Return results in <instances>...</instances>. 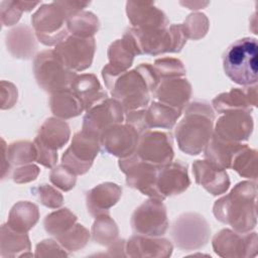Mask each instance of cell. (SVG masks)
Returning a JSON list of instances; mask_svg holds the SVG:
<instances>
[{"instance_id":"cell-1","label":"cell","mask_w":258,"mask_h":258,"mask_svg":"<svg viewBox=\"0 0 258 258\" xmlns=\"http://www.w3.org/2000/svg\"><path fill=\"white\" fill-rule=\"evenodd\" d=\"M256 197V181L238 182L228 195L215 202L213 214L218 221L231 226L236 232H250L257 224Z\"/></svg>"},{"instance_id":"cell-2","label":"cell","mask_w":258,"mask_h":258,"mask_svg":"<svg viewBox=\"0 0 258 258\" xmlns=\"http://www.w3.org/2000/svg\"><path fill=\"white\" fill-rule=\"evenodd\" d=\"M182 113L183 117L174 129L175 140L182 152L198 155L213 136L214 109L208 102L197 100L188 103Z\"/></svg>"},{"instance_id":"cell-3","label":"cell","mask_w":258,"mask_h":258,"mask_svg":"<svg viewBox=\"0 0 258 258\" xmlns=\"http://www.w3.org/2000/svg\"><path fill=\"white\" fill-rule=\"evenodd\" d=\"M160 80L151 63H140L134 70L126 71L118 76L109 89L113 99L118 101L124 112L145 109L150 95Z\"/></svg>"},{"instance_id":"cell-4","label":"cell","mask_w":258,"mask_h":258,"mask_svg":"<svg viewBox=\"0 0 258 258\" xmlns=\"http://www.w3.org/2000/svg\"><path fill=\"white\" fill-rule=\"evenodd\" d=\"M257 56L256 38L244 37L234 41L223 54V68L226 76L244 87L257 85Z\"/></svg>"},{"instance_id":"cell-5","label":"cell","mask_w":258,"mask_h":258,"mask_svg":"<svg viewBox=\"0 0 258 258\" xmlns=\"http://www.w3.org/2000/svg\"><path fill=\"white\" fill-rule=\"evenodd\" d=\"M132 38L138 55H159L166 52H179L186 43L187 37L181 24H171L166 28L125 30Z\"/></svg>"},{"instance_id":"cell-6","label":"cell","mask_w":258,"mask_h":258,"mask_svg":"<svg viewBox=\"0 0 258 258\" xmlns=\"http://www.w3.org/2000/svg\"><path fill=\"white\" fill-rule=\"evenodd\" d=\"M32 68L38 86L49 94L70 89L77 77L76 73L66 68L53 49L38 52Z\"/></svg>"},{"instance_id":"cell-7","label":"cell","mask_w":258,"mask_h":258,"mask_svg":"<svg viewBox=\"0 0 258 258\" xmlns=\"http://www.w3.org/2000/svg\"><path fill=\"white\" fill-rule=\"evenodd\" d=\"M68 14L56 1L45 3L32 14L31 24L39 42L55 46L69 36Z\"/></svg>"},{"instance_id":"cell-8","label":"cell","mask_w":258,"mask_h":258,"mask_svg":"<svg viewBox=\"0 0 258 258\" xmlns=\"http://www.w3.org/2000/svg\"><path fill=\"white\" fill-rule=\"evenodd\" d=\"M170 236L177 248L184 251L197 250L209 242L211 227L201 214L187 212L175 219L170 229Z\"/></svg>"},{"instance_id":"cell-9","label":"cell","mask_w":258,"mask_h":258,"mask_svg":"<svg viewBox=\"0 0 258 258\" xmlns=\"http://www.w3.org/2000/svg\"><path fill=\"white\" fill-rule=\"evenodd\" d=\"M131 228L134 233L149 236L161 237L168 229V219L166 207L162 200L149 198L138 206L130 220Z\"/></svg>"},{"instance_id":"cell-10","label":"cell","mask_w":258,"mask_h":258,"mask_svg":"<svg viewBox=\"0 0 258 258\" xmlns=\"http://www.w3.org/2000/svg\"><path fill=\"white\" fill-rule=\"evenodd\" d=\"M100 150V136L81 130L73 136L71 145L61 156V163L77 175H83L89 171Z\"/></svg>"},{"instance_id":"cell-11","label":"cell","mask_w":258,"mask_h":258,"mask_svg":"<svg viewBox=\"0 0 258 258\" xmlns=\"http://www.w3.org/2000/svg\"><path fill=\"white\" fill-rule=\"evenodd\" d=\"M119 167L126 176L128 186L149 198L164 200L156 188L157 171L160 166L142 160L135 153L119 159Z\"/></svg>"},{"instance_id":"cell-12","label":"cell","mask_w":258,"mask_h":258,"mask_svg":"<svg viewBox=\"0 0 258 258\" xmlns=\"http://www.w3.org/2000/svg\"><path fill=\"white\" fill-rule=\"evenodd\" d=\"M53 50L67 69L74 73L83 72L92 66L96 41L94 37L85 38L69 35L55 45Z\"/></svg>"},{"instance_id":"cell-13","label":"cell","mask_w":258,"mask_h":258,"mask_svg":"<svg viewBox=\"0 0 258 258\" xmlns=\"http://www.w3.org/2000/svg\"><path fill=\"white\" fill-rule=\"evenodd\" d=\"M212 246L215 253L221 257H255L258 250L257 233H239L223 229L214 236Z\"/></svg>"},{"instance_id":"cell-14","label":"cell","mask_w":258,"mask_h":258,"mask_svg":"<svg viewBox=\"0 0 258 258\" xmlns=\"http://www.w3.org/2000/svg\"><path fill=\"white\" fill-rule=\"evenodd\" d=\"M135 154L156 166L170 163L174 157L171 135L159 130H147L139 135Z\"/></svg>"},{"instance_id":"cell-15","label":"cell","mask_w":258,"mask_h":258,"mask_svg":"<svg viewBox=\"0 0 258 258\" xmlns=\"http://www.w3.org/2000/svg\"><path fill=\"white\" fill-rule=\"evenodd\" d=\"M138 139V132L130 125L115 124L102 132L101 150L118 158H125L135 153Z\"/></svg>"},{"instance_id":"cell-16","label":"cell","mask_w":258,"mask_h":258,"mask_svg":"<svg viewBox=\"0 0 258 258\" xmlns=\"http://www.w3.org/2000/svg\"><path fill=\"white\" fill-rule=\"evenodd\" d=\"M83 118L82 130L101 136L112 125L122 123L124 110L121 104L113 98H107L90 108Z\"/></svg>"},{"instance_id":"cell-17","label":"cell","mask_w":258,"mask_h":258,"mask_svg":"<svg viewBox=\"0 0 258 258\" xmlns=\"http://www.w3.org/2000/svg\"><path fill=\"white\" fill-rule=\"evenodd\" d=\"M253 128L254 122L250 112L232 111L217 120L213 136L228 142H242L249 139Z\"/></svg>"},{"instance_id":"cell-18","label":"cell","mask_w":258,"mask_h":258,"mask_svg":"<svg viewBox=\"0 0 258 258\" xmlns=\"http://www.w3.org/2000/svg\"><path fill=\"white\" fill-rule=\"evenodd\" d=\"M189 184L187 165L180 160L171 161L158 168L156 188L164 200L168 197L182 194Z\"/></svg>"},{"instance_id":"cell-19","label":"cell","mask_w":258,"mask_h":258,"mask_svg":"<svg viewBox=\"0 0 258 258\" xmlns=\"http://www.w3.org/2000/svg\"><path fill=\"white\" fill-rule=\"evenodd\" d=\"M126 14L133 28L158 29L169 26L166 14L153 2H126Z\"/></svg>"},{"instance_id":"cell-20","label":"cell","mask_w":258,"mask_h":258,"mask_svg":"<svg viewBox=\"0 0 258 258\" xmlns=\"http://www.w3.org/2000/svg\"><path fill=\"white\" fill-rule=\"evenodd\" d=\"M257 85L242 88H233L228 92L216 96L212 105L216 112L225 114L232 111L252 112L257 106Z\"/></svg>"},{"instance_id":"cell-21","label":"cell","mask_w":258,"mask_h":258,"mask_svg":"<svg viewBox=\"0 0 258 258\" xmlns=\"http://www.w3.org/2000/svg\"><path fill=\"white\" fill-rule=\"evenodd\" d=\"M192 173L198 184L213 196L225 194L231 184L226 169L221 168L207 159H198L192 163Z\"/></svg>"},{"instance_id":"cell-22","label":"cell","mask_w":258,"mask_h":258,"mask_svg":"<svg viewBox=\"0 0 258 258\" xmlns=\"http://www.w3.org/2000/svg\"><path fill=\"white\" fill-rule=\"evenodd\" d=\"M152 96L157 102L183 111L191 97V85L183 78L162 80Z\"/></svg>"},{"instance_id":"cell-23","label":"cell","mask_w":258,"mask_h":258,"mask_svg":"<svg viewBox=\"0 0 258 258\" xmlns=\"http://www.w3.org/2000/svg\"><path fill=\"white\" fill-rule=\"evenodd\" d=\"M171 242L161 237L133 235L126 241V255L128 257L167 258L172 254Z\"/></svg>"},{"instance_id":"cell-24","label":"cell","mask_w":258,"mask_h":258,"mask_svg":"<svg viewBox=\"0 0 258 258\" xmlns=\"http://www.w3.org/2000/svg\"><path fill=\"white\" fill-rule=\"evenodd\" d=\"M122 196V187L115 182H102L86 192V206L92 217L109 214Z\"/></svg>"},{"instance_id":"cell-25","label":"cell","mask_w":258,"mask_h":258,"mask_svg":"<svg viewBox=\"0 0 258 258\" xmlns=\"http://www.w3.org/2000/svg\"><path fill=\"white\" fill-rule=\"evenodd\" d=\"M5 44L9 53L20 59L31 58L37 50V38L28 25L19 24L10 29L5 36Z\"/></svg>"},{"instance_id":"cell-26","label":"cell","mask_w":258,"mask_h":258,"mask_svg":"<svg viewBox=\"0 0 258 258\" xmlns=\"http://www.w3.org/2000/svg\"><path fill=\"white\" fill-rule=\"evenodd\" d=\"M70 89L83 103L85 111L108 98L107 92L94 74L77 75Z\"/></svg>"},{"instance_id":"cell-27","label":"cell","mask_w":258,"mask_h":258,"mask_svg":"<svg viewBox=\"0 0 258 258\" xmlns=\"http://www.w3.org/2000/svg\"><path fill=\"white\" fill-rule=\"evenodd\" d=\"M31 244L27 233H20L11 229L7 223L0 229V256L2 258L33 256L30 252Z\"/></svg>"},{"instance_id":"cell-28","label":"cell","mask_w":258,"mask_h":258,"mask_svg":"<svg viewBox=\"0 0 258 258\" xmlns=\"http://www.w3.org/2000/svg\"><path fill=\"white\" fill-rule=\"evenodd\" d=\"M70 137L71 129L69 124L64 120L50 117L41 124L34 139L48 148L57 151L68 143Z\"/></svg>"},{"instance_id":"cell-29","label":"cell","mask_w":258,"mask_h":258,"mask_svg":"<svg viewBox=\"0 0 258 258\" xmlns=\"http://www.w3.org/2000/svg\"><path fill=\"white\" fill-rule=\"evenodd\" d=\"M109 66L119 72L124 73L132 66L135 55H138L136 46L131 36L125 31L121 39H116L108 47L107 51Z\"/></svg>"},{"instance_id":"cell-30","label":"cell","mask_w":258,"mask_h":258,"mask_svg":"<svg viewBox=\"0 0 258 258\" xmlns=\"http://www.w3.org/2000/svg\"><path fill=\"white\" fill-rule=\"evenodd\" d=\"M245 145L242 142H228L212 136L204 149V155L215 165L228 169L231 167L234 155Z\"/></svg>"},{"instance_id":"cell-31","label":"cell","mask_w":258,"mask_h":258,"mask_svg":"<svg viewBox=\"0 0 258 258\" xmlns=\"http://www.w3.org/2000/svg\"><path fill=\"white\" fill-rule=\"evenodd\" d=\"M48 104L52 115L61 120L78 117L85 111L83 103L71 89L50 94Z\"/></svg>"},{"instance_id":"cell-32","label":"cell","mask_w":258,"mask_h":258,"mask_svg":"<svg viewBox=\"0 0 258 258\" xmlns=\"http://www.w3.org/2000/svg\"><path fill=\"white\" fill-rule=\"evenodd\" d=\"M39 220L38 207L27 201H20L13 205L9 214L7 225L14 231L27 233Z\"/></svg>"},{"instance_id":"cell-33","label":"cell","mask_w":258,"mask_h":258,"mask_svg":"<svg viewBox=\"0 0 258 258\" xmlns=\"http://www.w3.org/2000/svg\"><path fill=\"white\" fill-rule=\"evenodd\" d=\"M181 114L182 111L178 109L169 107L157 101H153L147 107L145 112L146 124L148 129H171Z\"/></svg>"},{"instance_id":"cell-34","label":"cell","mask_w":258,"mask_h":258,"mask_svg":"<svg viewBox=\"0 0 258 258\" xmlns=\"http://www.w3.org/2000/svg\"><path fill=\"white\" fill-rule=\"evenodd\" d=\"M100 28L98 17L90 11H80L68 18V30L71 35L94 37Z\"/></svg>"},{"instance_id":"cell-35","label":"cell","mask_w":258,"mask_h":258,"mask_svg":"<svg viewBox=\"0 0 258 258\" xmlns=\"http://www.w3.org/2000/svg\"><path fill=\"white\" fill-rule=\"evenodd\" d=\"M1 141L2 146L5 149L7 159L11 165L21 166L36 161L37 150L33 142L28 140H19L14 141L6 146L4 139Z\"/></svg>"},{"instance_id":"cell-36","label":"cell","mask_w":258,"mask_h":258,"mask_svg":"<svg viewBox=\"0 0 258 258\" xmlns=\"http://www.w3.org/2000/svg\"><path fill=\"white\" fill-rule=\"evenodd\" d=\"M91 235L94 242L102 246H109L118 239L119 229L109 214H102L96 217Z\"/></svg>"},{"instance_id":"cell-37","label":"cell","mask_w":258,"mask_h":258,"mask_svg":"<svg viewBox=\"0 0 258 258\" xmlns=\"http://www.w3.org/2000/svg\"><path fill=\"white\" fill-rule=\"evenodd\" d=\"M257 151L247 144L233 157L231 167L240 176L256 181L257 179Z\"/></svg>"},{"instance_id":"cell-38","label":"cell","mask_w":258,"mask_h":258,"mask_svg":"<svg viewBox=\"0 0 258 258\" xmlns=\"http://www.w3.org/2000/svg\"><path fill=\"white\" fill-rule=\"evenodd\" d=\"M77 216L68 208L56 210L45 216L43 226L45 231L54 238L62 235L77 223Z\"/></svg>"},{"instance_id":"cell-39","label":"cell","mask_w":258,"mask_h":258,"mask_svg":"<svg viewBox=\"0 0 258 258\" xmlns=\"http://www.w3.org/2000/svg\"><path fill=\"white\" fill-rule=\"evenodd\" d=\"M55 240L68 251L76 252L84 248L90 240V232L82 224L76 223L70 230L55 238Z\"/></svg>"},{"instance_id":"cell-40","label":"cell","mask_w":258,"mask_h":258,"mask_svg":"<svg viewBox=\"0 0 258 258\" xmlns=\"http://www.w3.org/2000/svg\"><path fill=\"white\" fill-rule=\"evenodd\" d=\"M181 25L187 39L199 40L207 34L210 26V21L206 14L201 12H194L185 18Z\"/></svg>"},{"instance_id":"cell-41","label":"cell","mask_w":258,"mask_h":258,"mask_svg":"<svg viewBox=\"0 0 258 258\" xmlns=\"http://www.w3.org/2000/svg\"><path fill=\"white\" fill-rule=\"evenodd\" d=\"M152 66L160 82L166 79L182 78L186 74L185 68L181 60L174 57L158 58Z\"/></svg>"},{"instance_id":"cell-42","label":"cell","mask_w":258,"mask_h":258,"mask_svg":"<svg viewBox=\"0 0 258 258\" xmlns=\"http://www.w3.org/2000/svg\"><path fill=\"white\" fill-rule=\"evenodd\" d=\"M49 180L53 186L69 191L73 189L77 182V174L64 164L54 165L49 173Z\"/></svg>"},{"instance_id":"cell-43","label":"cell","mask_w":258,"mask_h":258,"mask_svg":"<svg viewBox=\"0 0 258 258\" xmlns=\"http://www.w3.org/2000/svg\"><path fill=\"white\" fill-rule=\"evenodd\" d=\"M31 194L46 208L57 209L63 204L62 195L52 185L46 183L31 188Z\"/></svg>"},{"instance_id":"cell-44","label":"cell","mask_w":258,"mask_h":258,"mask_svg":"<svg viewBox=\"0 0 258 258\" xmlns=\"http://www.w3.org/2000/svg\"><path fill=\"white\" fill-rule=\"evenodd\" d=\"M23 13L18 0L2 1L0 3V16L2 26H12L16 24Z\"/></svg>"},{"instance_id":"cell-45","label":"cell","mask_w":258,"mask_h":258,"mask_svg":"<svg viewBox=\"0 0 258 258\" xmlns=\"http://www.w3.org/2000/svg\"><path fill=\"white\" fill-rule=\"evenodd\" d=\"M66 249L52 239H45L35 247V257H67Z\"/></svg>"},{"instance_id":"cell-46","label":"cell","mask_w":258,"mask_h":258,"mask_svg":"<svg viewBox=\"0 0 258 258\" xmlns=\"http://www.w3.org/2000/svg\"><path fill=\"white\" fill-rule=\"evenodd\" d=\"M40 169L33 163L17 166L12 173V179L15 183H27L37 178Z\"/></svg>"},{"instance_id":"cell-47","label":"cell","mask_w":258,"mask_h":258,"mask_svg":"<svg viewBox=\"0 0 258 258\" xmlns=\"http://www.w3.org/2000/svg\"><path fill=\"white\" fill-rule=\"evenodd\" d=\"M33 143L36 147L37 150V159L36 162L39 163L40 165L47 167V168H52L56 162H57V151L56 150H52L50 148H48L47 146L43 145L42 143L38 142L37 140H33Z\"/></svg>"},{"instance_id":"cell-48","label":"cell","mask_w":258,"mask_h":258,"mask_svg":"<svg viewBox=\"0 0 258 258\" xmlns=\"http://www.w3.org/2000/svg\"><path fill=\"white\" fill-rule=\"evenodd\" d=\"M17 87L7 81H1V109L7 110L12 108L17 102Z\"/></svg>"},{"instance_id":"cell-49","label":"cell","mask_w":258,"mask_h":258,"mask_svg":"<svg viewBox=\"0 0 258 258\" xmlns=\"http://www.w3.org/2000/svg\"><path fill=\"white\" fill-rule=\"evenodd\" d=\"M145 109H139V110H134L126 113L125 116V123L133 127L138 134H142L143 132L149 130L146 124V119H145Z\"/></svg>"},{"instance_id":"cell-50","label":"cell","mask_w":258,"mask_h":258,"mask_svg":"<svg viewBox=\"0 0 258 258\" xmlns=\"http://www.w3.org/2000/svg\"><path fill=\"white\" fill-rule=\"evenodd\" d=\"M57 4L64 10L68 16H72L80 11H83L90 5V1H74V0H62L56 1Z\"/></svg>"},{"instance_id":"cell-51","label":"cell","mask_w":258,"mask_h":258,"mask_svg":"<svg viewBox=\"0 0 258 258\" xmlns=\"http://www.w3.org/2000/svg\"><path fill=\"white\" fill-rule=\"evenodd\" d=\"M107 256L113 257H127L126 255V241L124 239H117L108 246Z\"/></svg>"},{"instance_id":"cell-52","label":"cell","mask_w":258,"mask_h":258,"mask_svg":"<svg viewBox=\"0 0 258 258\" xmlns=\"http://www.w3.org/2000/svg\"><path fill=\"white\" fill-rule=\"evenodd\" d=\"M181 5H184L186 6L188 9L190 10H199V9H202L204 7H206L209 2L206 1V2H201V1H185V2H180Z\"/></svg>"}]
</instances>
